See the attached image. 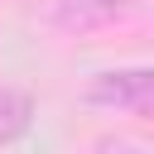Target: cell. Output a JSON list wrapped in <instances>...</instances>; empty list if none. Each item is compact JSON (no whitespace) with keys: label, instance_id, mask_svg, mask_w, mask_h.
<instances>
[{"label":"cell","instance_id":"obj_3","mask_svg":"<svg viewBox=\"0 0 154 154\" xmlns=\"http://www.w3.org/2000/svg\"><path fill=\"white\" fill-rule=\"evenodd\" d=\"M29 125H34V96L19 87H0V149L24 140Z\"/></svg>","mask_w":154,"mask_h":154},{"label":"cell","instance_id":"obj_1","mask_svg":"<svg viewBox=\"0 0 154 154\" xmlns=\"http://www.w3.org/2000/svg\"><path fill=\"white\" fill-rule=\"evenodd\" d=\"M82 101L91 111H111V116H154V67H106L91 72L82 87Z\"/></svg>","mask_w":154,"mask_h":154},{"label":"cell","instance_id":"obj_2","mask_svg":"<svg viewBox=\"0 0 154 154\" xmlns=\"http://www.w3.org/2000/svg\"><path fill=\"white\" fill-rule=\"evenodd\" d=\"M135 10V0H53V24L63 34H96L111 29L116 19H125Z\"/></svg>","mask_w":154,"mask_h":154}]
</instances>
